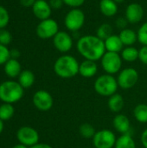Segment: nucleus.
<instances>
[{
    "label": "nucleus",
    "mask_w": 147,
    "mask_h": 148,
    "mask_svg": "<svg viewBox=\"0 0 147 148\" xmlns=\"http://www.w3.org/2000/svg\"><path fill=\"white\" fill-rule=\"evenodd\" d=\"M76 49L85 60L94 62L101 60L107 52L104 41L100 39L96 35H86L81 36L77 40Z\"/></svg>",
    "instance_id": "nucleus-1"
},
{
    "label": "nucleus",
    "mask_w": 147,
    "mask_h": 148,
    "mask_svg": "<svg viewBox=\"0 0 147 148\" xmlns=\"http://www.w3.org/2000/svg\"><path fill=\"white\" fill-rule=\"evenodd\" d=\"M80 63L77 59L70 55H63L56 59L54 63V71L62 79H69L79 74Z\"/></svg>",
    "instance_id": "nucleus-2"
},
{
    "label": "nucleus",
    "mask_w": 147,
    "mask_h": 148,
    "mask_svg": "<svg viewBox=\"0 0 147 148\" xmlns=\"http://www.w3.org/2000/svg\"><path fill=\"white\" fill-rule=\"evenodd\" d=\"M23 89L18 82H3L0 84V100L10 104L17 102L23 96Z\"/></svg>",
    "instance_id": "nucleus-3"
},
{
    "label": "nucleus",
    "mask_w": 147,
    "mask_h": 148,
    "mask_svg": "<svg viewBox=\"0 0 147 148\" xmlns=\"http://www.w3.org/2000/svg\"><path fill=\"white\" fill-rule=\"evenodd\" d=\"M94 88L98 95L105 97H110L116 94L119 85L117 79L113 75L105 74L100 75L95 80Z\"/></svg>",
    "instance_id": "nucleus-4"
},
{
    "label": "nucleus",
    "mask_w": 147,
    "mask_h": 148,
    "mask_svg": "<svg viewBox=\"0 0 147 148\" xmlns=\"http://www.w3.org/2000/svg\"><path fill=\"white\" fill-rule=\"evenodd\" d=\"M85 14L80 8H74L68 10L64 17V25L68 31L78 32L85 23Z\"/></svg>",
    "instance_id": "nucleus-5"
},
{
    "label": "nucleus",
    "mask_w": 147,
    "mask_h": 148,
    "mask_svg": "<svg viewBox=\"0 0 147 148\" xmlns=\"http://www.w3.org/2000/svg\"><path fill=\"white\" fill-rule=\"evenodd\" d=\"M122 61L121 56L119 53L107 51L101 59V64L106 74L113 75L120 71Z\"/></svg>",
    "instance_id": "nucleus-6"
},
{
    "label": "nucleus",
    "mask_w": 147,
    "mask_h": 148,
    "mask_svg": "<svg viewBox=\"0 0 147 148\" xmlns=\"http://www.w3.org/2000/svg\"><path fill=\"white\" fill-rule=\"evenodd\" d=\"M139 78V73L135 69L126 68L120 71L117 77V82L120 88L130 89L137 84Z\"/></svg>",
    "instance_id": "nucleus-7"
},
{
    "label": "nucleus",
    "mask_w": 147,
    "mask_h": 148,
    "mask_svg": "<svg viewBox=\"0 0 147 148\" xmlns=\"http://www.w3.org/2000/svg\"><path fill=\"white\" fill-rule=\"evenodd\" d=\"M114 133L108 129H102L95 133L93 137V144L95 148H113L116 143Z\"/></svg>",
    "instance_id": "nucleus-8"
},
{
    "label": "nucleus",
    "mask_w": 147,
    "mask_h": 148,
    "mask_svg": "<svg viewBox=\"0 0 147 148\" xmlns=\"http://www.w3.org/2000/svg\"><path fill=\"white\" fill-rule=\"evenodd\" d=\"M36 32L37 36L41 39L53 38L59 32L58 23L52 18L42 20L38 23Z\"/></svg>",
    "instance_id": "nucleus-9"
},
{
    "label": "nucleus",
    "mask_w": 147,
    "mask_h": 148,
    "mask_svg": "<svg viewBox=\"0 0 147 148\" xmlns=\"http://www.w3.org/2000/svg\"><path fill=\"white\" fill-rule=\"evenodd\" d=\"M16 138L20 144L30 147L39 141V134L36 129L30 127H22L16 133Z\"/></svg>",
    "instance_id": "nucleus-10"
},
{
    "label": "nucleus",
    "mask_w": 147,
    "mask_h": 148,
    "mask_svg": "<svg viewBox=\"0 0 147 148\" xmlns=\"http://www.w3.org/2000/svg\"><path fill=\"white\" fill-rule=\"evenodd\" d=\"M53 44L55 48L61 53H68L74 45L73 36L67 31H60L53 37Z\"/></svg>",
    "instance_id": "nucleus-11"
},
{
    "label": "nucleus",
    "mask_w": 147,
    "mask_h": 148,
    "mask_svg": "<svg viewBox=\"0 0 147 148\" xmlns=\"http://www.w3.org/2000/svg\"><path fill=\"white\" fill-rule=\"evenodd\" d=\"M33 104L40 111H49L52 108L54 101L53 97L46 90H38L33 95Z\"/></svg>",
    "instance_id": "nucleus-12"
},
{
    "label": "nucleus",
    "mask_w": 147,
    "mask_h": 148,
    "mask_svg": "<svg viewBox=\"0 0 147 148\" xmlns=\"http://www.w3.org/2000/svg\"><path fill=\"white\" fill-rule=\"evenodd\" d=\"M125 17L129 23L136 24L139 23L144 17V9L142 5L138 3L128 4L125 10Z\"/></svg>",
    "instance_id": "nucleus-13"
},
{
    "label": "nucleus",
    "mask_w": 147,
    "mask_h": 148,
    "mask_svg": "<svg viewBox=\"0 0 147 148\" xmlns=\"http://www.w3.org/2000/svg\"><path fill=\"white\" fill-rule=\"evenodd\" d=\"M32 10L35 16L41 21L50 18L52 13V8L47 0H36L32 6Z\"/></svg>",
    "instance_id": "nucleus-14"
},
{
    "label": "nucleus",
    "mask_w": 147,
    "mask_h": 148,
    "mask_svg": "<svg viewBox=\"0 0 147 148\" xmlns=\"http://www.w3.org/2000/svg\"><path fill=\"white\" fill-rule=\"evenodd\" d=\"M113 125L115 130L121 134H129L130 128H131V123L130 120L127 116L122 114H118L115 115L113 121Z\"/></svg>",
    "instance_id": "nucleus-15"
},
{
    "label": "nucleus",
    "mask_w": 147,
    "mask_h": 148,
    "mask_svg": "<svg viewBox=\"0 0 147 148\" xmlns=\"http://www.w3.org/2000/svg\"><path fill=\"white\" fill-rule=\"evenodd\" d=\"M98 72V65L96 62L90 60H84L80 63L79 74L84 78L94 77Z\"/></svg>",
    "instance_id": "nucleus-16"
},
{
    "label": "nucleus",
    "mask_w": 147,
    "mask_h": 148,
    "mask_svg": "<svg viewBox=\"0 0 147 148\" xmlns=\"http://www.w3.org/2000/svg\"><path fill=\"white\" fill-rule=\"evenodd\" d=\"M104 42H105L106 50L108 52L120 53L124 49V44L122 43L119 35L113 34L111 36H109L107 39H106L104 41Z\"/></svg>",
    "instance_id": "nucleus-17"
},
{
    "label": "nucleus",
    "mask_w": 147,
    "mask_h": 148,
    "mask_svg": "<svg viewBox=\"0 0 147 148\" xmlns=\"http://www.w3.org/2000/svg\"><path fill=\"white\" fill-rule=\"evenodd\" d=\"M118 3L113 0H101L100 2V10L107 17L114 16L118 13Z\"/></svg>",
    "instance_id": "nucleus-18"
},
{
    "label": "nucleus",
    "mask_w": 147,
    "mask_h": 148,
    "mask_svg": "<svg viewBox=\"0 0 147 148\" xmlns=\"http://www.w3.org/2000/svg\"><path fill=\"white\" fill-rule=\"evenodd\" d=\"M119 36L124 44V46H133L137 41H138V35L137 32H135L133 29L126 28L124 29H121Z\"/></svg>",
    "instance_id": "nucleus-19"
},
{
    "label": "nucleus",
    "mask_w": 147,
    "mask_h": 148,
    "mask_svg": "<svg viewBox=\"0 0 147 148\" xmlns=\"http://www.w3.org/2000/svg\"><path fill=\"white\" fill-rule=\"evenodd\" d=\"M4 72L10 78H15L19 76V75L22 72L20 62L14 58L9 59L7 62L4 64Z\"/></svg>",
    "instance_id": "nucleus-20"
},
{
    "label": "nucleus",
    "mask_w": 147,
    "mask_h": 148,
    "mask_svg": "<svg viewBox=\"0 0 147 148\" xmlns=\"http://www.w3.org/2000/svg\"><path fill=\"white\" fill-rule=\"evenodd\" d=\"M125 105V101L124 98L120 94H114L112 96L109 97L108 101H107V106L108 108L113 112V113H119L120 112Z\"/></svg>",
    "instance_id": "nucleus-21"
},
{
    "label": "nucleus",
    "mask_w": 147,
    "mask_h": 148,
    "mask_svg": "<svg viewBox=\"0 0 147 148\" xmlns=\"http://www.w3.org/2000/svg\"><path fill=\"white\" fill-rule=\"evenodd\" d=\"M139 49L133 46H127L124 48L121 51V58L123 61L127 62H133L139 59Z\"/></svg>",
    "instance_id": "nucleus-22"
},
{
    "label": "nucleus",
    "mask_w": 147,
    "mask_h": 148,
    "mask_svg": "<svg viewBox=\"0 0 147 148\" xmlns=\"http://www.w3.org/2000/svg\"><path fill=\"white\" fill-rule=\"evenodd\" d=\"M18 82L23 88H29L35 82V75L30 70H23L18 76Z\"/></svg>",
    "instance_id": "nucleus-23"
},
{
    "label": "nucleus",
    "mask_w": 147,
    "mask_h": 148,
    "mask_svg": "<svg viewBox=\"0 0 147 148\" xmlns=\"http://www.w3.org/2000/svg\"><path fill=\"white\" fill-rule=\"evenodd\" d=\"M114 148H136V143L130 134H121L117 138Z\"/></svg>",
    "instance_id": "nucleus-24"
},
{
    "label": "nucleus",
    "mask_w": 147,
    "mask_h": 148,
    "mask_svg": "<svg viewBox=\"0 0 147 148\" xmlns=\"http://www.w3.org/2000/svg\"><path fill=\"white\" fill-rule=\"evenodd\" d=\"M133 115L137 121L139 123H147V105L139 104L133 110Z\"/></svg>",
    "instance_id": "nucleus-25"
},
{
    "label": "nucleus",
    "mask_w": 147,
    "mask_h": 148,
    "mask_svg": "<svg viewBox=\"0 0 147 148\" xmlns=\"http://www.w3.org/2000/svg\"><path fill=\"white\" fill-rule=\"evenodd\" d=\"M113 27L109 23H102L97 28L96 36L100 39L105 41L106 39H107L109 36L113 35Z\"/></svg>",
    "instance_id": "nucleus-26"
},
{
    "label": "nucleus",
    "mask_w": 147,
    "mask_h": 148,
    "mask_svg": "<svg viewBox=\"0 0 147 148\" xmlns=\"http://www.w3.org/2000/svg\"><path fill=\"white\" fill-rule=\"evenodd\" d=\"M14 108L12 104L3 103L0 106V120L3 121L10 120L14 114Z\"/></svg>",
    "instance_id": "nucleus-27"
},
{
    "label": "nucleus",
    "mask_w": 147,
    "mask_h": 148,
    "mask_svg": "<svg viewBox=\"0 0 147 148\" xmlns=\"http://www.w3.org/2000/svg\"><path fill=\"white\" fill-rule=\"evenodd\" d=\"M79 133H80L81 136L85 138V139H93V137L94 136L96 131H95L94 127L91 124L84 123V124L80 126Z\"/></svg>",
    "instance_id": "nucleus-28"
},
{
    "label": "nucleus",
    "mask_w": 147,
    "mask_h": 148,
    "mask_svg": "<svg viewBox=\"0 0 147 148\" xmlns=\"http://www.w3.org/2000/svg\"><path fill=\"white\" fill-rule=\"evenodd\" d=\"M137 35L139 43L143 46H147V21L139 28Z\"/></svg>",
    "instance_id": "nucleus-29"
},
{
    "label": "nucleus",
    "mask_w": 147,
    "mask_h": 148,
    "mask_svg": "<svg viewBox=\"0 0 147 148\" xmlns=\"http://www.w3.org/2000/svg\"><path fill=\"white\" fill-rule=\"evenodd\" d=\"M10 21V15L7 10L0 5V29H4Z\"/></svg>",
    "instance_id": "nucleus-30"
},
{
    "label": "nucleus",
    "mask_w": 147,
    "mask_h": 148,
    "mask_svg": "<svg viewBox=\"0 0 147 148\" xmlns=\"http://www.w3.org/2000/svg\"><path fill=\"white\" fill-rule=\"evenodd\" d=\"M9 59H10V50L5 45L0 43V65L5 64Z\"/></svg>",
    "instance_id": "nucleus-31"
},
{
    "label": "nucleus",
    "mask_w": 147,
    "mask_h": 148,
    "mask_svg": "<svg viewBox=\"0 0 147 148\" xmlns=\"http://www.w3.org/2000/svg\"><path fill=\"white\" fill-rule=\"evenodd\" d=\"M11 34L5 29H0V43L3 45H8L11 42Z\"/></svg>",
    "instance_id": "nucleus-32"
},
{
    "label": "nucleus",
    "mask_w": 147,
    "mask_h": 148,
    "mask_svg": "<svg viewBox=\"0 0 147 148\" xmlns=\"http://www.w3.org/2000/svg\"><path fill=\"white\" fill-rule=\"evenodd\" d=\"M64 4L70 7L71 9L74 8H80L82 6L86 0H62Z\"/></svg>",
    "instance_id": "nucleus-33"
},
{
    "label": "nucleus",
    "mask_w": 147,
    "mask_h": 148,
    "mask_svg": "<svg viewBox=\"0 0 147 148\" xmlns=\"http://www.w3.org/2000/svg\"><path fill=\"white\" fill-rule=\"evenodd\" d=\"M139 59L143 64L147 66V46H142V48H140Z\"/></svg>",
    "instance_id": "nucleus-34"
},
{
    "label": "nucleus",
    "mask_w": 147,
    "mask_h": 148,
    "mask_svg": "<svg viewBox=\"0 0 147 148\" xmlns=\"http://www.w3.org/2000/svg\"><path fill=\"white\" fill-rule=\"evenodd\" d=\"M128 23H128V21L126 20V17H122V16H121V17H118V18L116 19V21H115V25H116V27L119 28V29H126Z\"/></svg>",
    "instance_id": "nucleus-35"
},
{
    "label": "nucleus",
    "mask_w": 147,
    "mask_h": 148,
    "mask_svg": "<svg viewBox=\"0 0 147 148\" xmlns=\"http://www.w3.org/2000/svg\"><path fill=\"white\" fill-rule=\"evenodd\" d=\"M49 3L52 10H60L64 4L62 0H49Z\"/></svg>",
    "instance_id": "nucleus-36"
},
{
    "label": "nucleus",
    "mask_w": 147,
    "mask_h": 148,
    "mask_svg": "<svg viewBox=\"0 0 147 148\" xmlns=\"http://www.w3.org/2000/svg\"><path fill=\"white\" fill-rule=\"evenodd\" d=\"M36 0H20V3L22 4V6L29 8V7H32L36 3Z\"/></svg>",
    "instance_id": "nucleus-37"
},
{
    "label": "nucleus",
    "mask_w": 147,
    "mask_h": 148,
    "mask_svg": "<svg viewBox=\"0 0 147 148\" xmlns=\"http://www.w3.org/2000/svg\"><path fill=\"white\" fill-rule=\"evenodd\" d=\"M140 140H141V143H142L143 147L145 148H147V128L143 131Z\"/></svg>",
    "instance_id": "nucleus-38"
},
{
    "label": "nucleus",
    "mask_w": 147,
    "mask_h": 148,
    "mask_svg": "<svg viewBox=\"0 0 147 148\" xmlns=\"http://www.w3.org/2000/svg\"><path fill=\"white\" fill-rule=\"evenodd\" d=\"M29 148H53L51 146L48 145V144H44V143H37L32 147Z\"/></svg>",
    "instance_id": "nucleus-39"
},
{
    "label": "nucleus",
    "mask_w": 147,
    "mask_h": 148,
    "mask_svg": "<svg viewBox=\"0 0 147 148\" xmlns=\"http://www.w3.org/2000/svg\"><path fill=\"white\" fill-rule=\"evenodd\" d=\"M19 56H20V52L17 49H12V50H10V58L16 59L17 57H19Z\"/></svg>",
    "instance_id": "nucleus-40"
},
{
    "label": "nucleus",
    "mask_w": 147,
    "mask_h": 148,
    "mask_svg": "<svg viewBox=\"0 0 147 148\" xmlns=\"http://www.w3.org/2000/svg\"><path fill=\"white\" fill-rule=\"evenodd\" d=\"M12 148H29V147H26V146H24V145H23V144H18V145L14 146Z\"/></svg>",
    "instance_id": "nucleus-41"
},
{
    "label": "nucleus",
    "mask_w": 147,
    "mask_h": 148,
    "mask_svg": "<svg viewBox=\"0 0 147 148\" xmlns=\"http://www.w3.org/2000/svg\"><path fill=\"white\" fill-rule=\"evenodd\" d=\"M3 121L0 120V134L3 132Z\"/></svg>",
    "instance_id": "nucleus-42"
},
{
    "label": "nucleus",
    "mask_w": 147,
    "mask_h": 148,
    "mask_svg": "<svg viewBox=\"0 0 147 148\" xmlns=\"http://www.w3.org/2000/svg\"><path fill=\"white\" fill-rule=\"evenodd\" d=\"M115 3H123L125 0H113Z\"/></svg>",
    "instance_id": "nucleus-43"
}]
</instances>
